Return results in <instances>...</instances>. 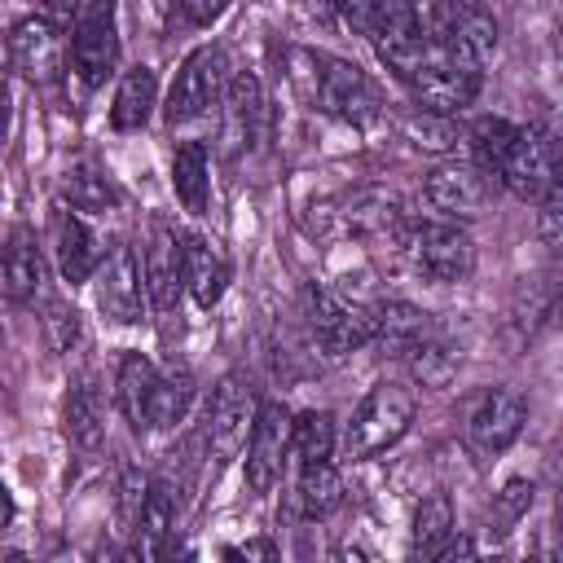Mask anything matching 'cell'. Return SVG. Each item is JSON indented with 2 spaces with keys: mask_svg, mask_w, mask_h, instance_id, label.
I'll list each match as a JSON object with an SVG mask.
<instances>
[{
  "mask_svg": "<svg viewBox=\"0 0 563 563\" xmlns=\"http://www.w3.org/2000/svg\"><path fill=\"white\" fill-rule=\"evenodd\" d=\"M290 79L299 84V92L308 101H317L321 110L365 128L378 119V92L374 84L365 79L361 66L343 62V57H330V53H312V48H290Z\"/></svg>",
  "mask_w": 563,
  "mask_h": 563,
  "instance_id": "1",
  "label": "cell"
},
{
  "mask_svg": "<svg viewBox=\"0 0 563 563\" xmlns=\"http://www.w3.org/2000/svg\"><path fill=\"white\" fill-rule=\"evenodd\" d=\"M409 88H413V97H418L422 110H431V114H453V110L471 106V97L479 92V66H475L471 57H462V53L449 44V35L440 31V35L427 40V62H422V70L409 79Z\"/></svg>",
  "mask_w": 563,
  "mask_h": 563,
  "instance_id": "2",
  "label": "cell"
},
{
  "mask_svg": "<svg viewBox=\"0 0 563 563\" xmlns=\"http://www.w3.org/2000/svg\"><path fill=\"white\" fill-rule=\"evenodd\" d=\"M413 422V391L400 383H374L365 391V400L356 405L352 422H347V453L352 457H374L383 449H391Z\"/></svg>",
  "mask_w": 563,
  "mask_h": 563,
  "instance_id": "3",
  "label": "cell"
},
{
  "mask_svg": "<svg viewBox=\"0 0 563 563\" xmlns=\"http://www.w3.org/2000/svg\"><path fill=\"white\" fill-rule=\"evenodd\" d=\"M400 251L405 260L431 277V282H462L475 268V246L466 238V229L449 224V220H418L400 229Z\"/></svg>",
  "mask_w": 563,
  "mask_h": 563,
  "instance_id": "4",
  "label": "cell"
},
{
  "mask_svg": "<svg viewBox=\"0 0 563 563\" xmlns=\"http://www.w3.org/2000/svg\"><path fill=\"white\" fill-rule=\"evenodd\" d=\"M303 312H308L312 339L325 352H334V356L356 352V347H365L374 339V308L369 303H352L347 295H339L330 286H317L312 282L303 290Z\"/></svg>",
  "mask_w": 563,
  "mask_h": 563,
  "instance_id": "5",
  "label": "cell"
},
{
  "mask_svg": "<svg viewBox=\"0 0 563 563\" xmlns=\"http://www.w3.org/2000/svg\"><path fill=\"white\" fill-rule=\"evenodd\" d=\"M255 409H260V396H255V387L242 374H224L216 383L211 405H207V422H202L207 457L216 466L242 453V444L251 435V422H255Z\"/></svg>",
  "mask_w": 563,
  "mask_h": 563,
  "instance_id": "6",
  "label": "cell"
},
{
  "mask_svg": "<svg viewBox=\"0 0 563 563\" xmlns=\"http://www.w3.org/2000/svg\"><path fill=\"white\" fill-rule=\"evenodd\" d=\"M422 198L444 220H475V216H484L493 207L497 176L484 172V167H475V163H440V167L427 172Z\"/></svg>",
  "mask_w": 563,
  "mask_h": 563,
  "instance_id": "7",
  "label": "cell"
},
{
  "mask_svg": "<svg viewBox=\"0 0 563 563\" xmlns=\"http://www.w3.org/2000/svg\"><path fill=\"white\" fill-rule=\"evenodd\" d=\"M497 185H506L515 198H541L554 180H559V136L550 128H519L510 154L501 158V167L493 172Z\"/></svg>",
  "mask_w": 563,
  "mask_h": 563,
  "instance_id": "8",
  "label": "cell"
},
{
  "mask_svg": "<svg viewBox=\"0 0 563 563\" xmlns=\"http://www.w3.org/2000/svg\"><path fill=\"white\" fill-rule=\"evenodd\" d=\"M119 62L114 0H84V13L70 31V66L88 88H101Z\"/></svg>",
  "mask_w": 563,
  "mask_h": 563,
  "instance_id": "9",
  "label": "cell"
},
{
  "mask_svg": "<svg viewBox=\"0 0 563 563\" xmlns=\"http://www.w3.org/2000/svg\"><path fill=\"white\" fill-rule=\"evenodd\" d=\"M224 84H229V79H224V48H216V44L194 48V53L180 62L176 79H172L167 119H172V123H189V119L207 114V110L224 97Z\"/></svg>",
  "mask_w": 563,
  "mask_h": 563,
  "instance_id": "10",
  "label": "cell"
},
{
  "mask_svg": "<svg viewBox=\"0 0 563 563\" xmlns=\"http://www.w3.org/2000/svg\"><path fill=\"white\" fill-rule=\"evenodd\" d=\"M242 449H246V488L268 493L282 479V462L290 453V413L282 400H260Z\"/></svg>",
  "mask_w": 563,
  "mask_h": 563,
  "instance_id": "11",
  "label": "cell"
},
{
  "mask_svg": "<svg viewBox=\"0 0 563 563\" xmlns=\"http://www.w3.org/2000/svg\"><path fill=\"white\" fill-rule=\"evenodd\" d=\"M97 308L119 325H136L145 317V273L136 246L123 242L97 264Z\"/></svg>",
  "mask_w": 563,
  "mask_h": 563,
  "instance_id": "12",
  "label": "cell"
},
{
  "mask_svg": "<svg viewBox=\"0 0 563 563\" xmlns=\"http://www.w3.org/2000/svg\"><path fill=\"white\" fill-rule=\"evenodd\" d=\"M523 418H528V405H523V396L515 387H484L471 400L466 435H471V444L479 453H501L523 431Z\"/></svg>",
  "mask_w": 563,
  "mask_h": 563,
  "instance_id": "13",
  "label": "cell"
},
{
  "mask_svg": "<svg viewBox=\"0 0 563 563\" xmlns=\"http://www.w3.org/2000/svg\"><path fill=\"white\" fill-rule=\"evenodd\" d=\"M9 53H13V66L31 84H53L57 70H62V31L48 26L40 13L22 18L13 26V35H9Z\"/></svg>",
  "mask_w": 563,
  "mask_h": 563,
  "instance_id": "14",
  "label": "cell"
},
{
  "mask_svg": "<svg viewBox=\"0 0 563 563\" xmlns=\"http://www.w3.org/2000/svg\"><path fill=\"white\" fill-rule=\"evenodd\" d=\"M180 277H185L198 308H216L224 299V286H229V260L211 238L185 233L180 238Z\"/></svg>",
  "mask_w": 563,
  "mask_h": 563,
  "instance_id": "15",
  "label": "cell"
},
{
  "mask_svg": "<svg viewBox=\"0 0 563 563\" xmlns=\"http://www.w3.org/2000/svg\"><path fill=\"white\" fill-rule=\"evenodd\" d=\"M141 273H145V290H150L154 308L172 312L176 299H180V286H185V277H180V238H176L172 224H154L150 246L141 255Z\"/></svg>",
  "mask_w": 563,
  "mask_h": 563,
  "instance_id": "16",
  "label": "cell"
},
{
  "mask_svg": "<svg viewBox=\"0 0 563 563\" xmlns=\"http://www.w3.org/2000/svg\"><path fill=\"white\" fill-rule=\"evenodd\" d=\"M260 132H264V88L251 70H238L224 84V141L229 150H242L255 145Z\"/></svg>",
  "mask_w": 563,
  "mask_h": 563,
  "instance_id": "17",
  "label": "cell"
},
{
  "mask_svg": "<svg viewBox=\"0 0 563 563\" xmlns=\"http://www.w3.org/2000/svg\"><path fill=\"white\" fill-rule=\"evenodd\" d=\"M4 282L18 303H35L44 295V255L31 224H13L4 238Z\"/></svg>",
  "mask_w": 563,
  "mask_h": 563,
  "instance_id": "18",
  "label": "cell"
},
{
  "mask_svg": "<svg viewBox=\"0 0 563 563\" xmlns=\"http://www.w3.org/2000/svg\"><path fill=\"white\" fill-rule=\"evenodd\" d=\"M53 233H57V268H62V277L70 286L88 282L97 273V264H101V251H97V238L88 233V224L75 211L62 207L53 216Z\"/></svg>",
  "mask_w": 563,
  "mask_h": 563,
  "instance_id": "19",
  "label": "cell"
},
{
  "mask_svg": "<svg viewBox=\"0 0 563 563\" xmlns=\"http://www.w3.org/2000/svg\"><path fill=\"white\" fill-rule=\"evenodd\" d=\"M369 308H374V339H378L387 352H396V356H405L418 339H427V334L435 330V321H431L422 308L405 303V299H378V303H369Z\"/></svg>",
  "mask_w": 563,
  "mask_h": 563,
  "instance_id": "20",
  "label": "cell"
},
{
  "mask_svg": "<svg viewBox=\"0 0 563 563\" xmlns=\"http://www.w3.org/2000/svg\"><path fill=\"white\" fill-rule=\"evenodd\" d=\"M172 523H176V488L158 475V479H150L145 506H141V519H136V554L141 559H158L167 550Z\"/></svg>",
  "mask_w": 563,
  "mask_h": 563,
  "instance_id": "21",
  "label": "cell"
},
{
  "mask_svg": "<svg viewBox=\"0 0 563 563\" xmlns=\"http://www.w3.org/2000/svg\"><path fill=\"white\" fill-rule=\"evenodd\" d=\"M158 106V79L150 66H132L123 79H119V92H114V106H110V128L114 132H136L145 128V119L154 114Z\"/></svg>",
  "mask_w": 563,
  "mask_h": 563,
  "instance_id": "22",
  "label": "cell"
},
{
  "mask_svg": "<svg viewBox=\"0 0 563 563\" xmlns=\"http://www.w3.org/2000/svg\"><path fill=\"white\" fill-rule=\"evenodd\" d=\"M189 400H194V374H189L185 365L158 369L154 391H150V409H145V431H150V427H154V431L176 427V422L185 418Z\"/></svg>",
  "mask_w": 563,
  "mask_h": 563,
  "instance_id": "23",
  "label": "cell"
},
{
  "mask_svg": "<svg viewBox=\"0 0 563 563\" xmlns=\"http://www.w3.org/2000/svg\"><path fill=\"white\" fill-rule=\"evenodd\" d=\"M172 185L176 198L185 202V211L202 216L207 198H211V176H207V145L202 141H180L172 154Z\"/></svg>",
  "mask_w": 563,
  "mask_h": 563,
  "instance_id": "24",
  "label": "cell"
},
{
  "mask_svg": "<svg viewBox=\"0 0 563 563\" xmlns=\"http://www.w3.org/2000/svg\"><path fill=\"white\" fill-rule=\"evenodd\" d=\"M154 378H158V369H154V361L141 356V352H128V356L119 361V387H114V396H119L123 418H128L136 431H145V409H150Z\"/></svg>",
  "mask_w": 563,
  "mask_h": 563,
  "instance_id": "25",
  "label": "cell"
},
{
  "mask_svg": "<svg viewBox=\"0 0 563 563\" xmlns=\"http://www.w3.org/2000/svg\"><path fill=\"white\" fill-rule=\"evenodd\" d=\"M66 435L70 444L79 449H97L101 435H106V409H101V391L79 378L70 391H66Z\"/></svg>",
  "mask_w": 563,
  "mask_h": 563,
  "instance_id": "26",
  "label": "cell"
},
{
  "mask_svg": "<svg viewBox=\"0 0 563 563\" xmlns=\"http://www.w3.org/2000/svg\"><path fill=\"white\" fill-rule=\"evenodd\" d=\"M444 35H449V44H453L462 57H471L475 66L497 53V22H493L488 9L449 13V18H444Z\"/></svg>",
  "mask_w": 563,
  "mask_h": 563,
  "instance_id": "27",
  "label": "cell"
},
{
  "mask_svg": "<svg viewBox=\"0 0 563 563\" xmlns=\"http://www.w3.org/2000/svg\"><path fill=\"white\" fill-rule=\"evenodd\" d=\"M449 532H453V501L444 493L422 497L418 510H413V528H409V554L413 559H435V550L444 545Z\"/></svg>",
  "mask_w": 563,
  "mask_h": 563,
  "instance_id": "28",
  "label": "cell"
},
{
  "mask_svg": "<svg viewBox=\"0 0 563 563\" xmlns=\"http://www.w3.org/2000/svg\"><path fill=\"white\" fill-rule=\"evenodd\" d=\"M405 361H409V369H413V378H418L422 387H444V383L457 374L462 352H457L440 330H431L427 339H418V343L405 352Z\"/></svg>",
  "mask_w": 563,
  "mask_h": 563,
  "instance_id": "29",
  "label": "cell"
},
{
  "mask_svg": "<svg viewBox=\"0 0 563 563\" xmlns=\"http://www.w3.org/2000/svg\"><path fill=\"white\" fill-rule=\"evenodd\" d=\"M62 202H70L75 211H110L119 202L110 176L92 163H70L62 176Z\"/></svg>",
  "mask_w": 563,
  "mask_h": 563,
  "instance_id": "30",
  "label": "cell"
},
{
  "mask_svg": "<svg viewBox=\"0 0 563 563\" xmlns=\"http://www.w3.org/2000/svg\"><path fill=\"white\" fill-rule=\"evenodd\" d=\"M290 453L299 457V466L325 462L334 453V418L325 409H303L290 418Z\"/></svg>",
  "mask_w": 563,
  "mask_h": 563,
  "instance_id": "31",
  "label": "cell"
},
{
  "mask_svg": "<svg viewBox=\"0 0 563 563\" xmlns=\"http://www.w3.org/2000/svg\"><path fill=\"white\" fill-rule=\"evenodd\" d=\"M515 136H519V128H515L510 119H497V114H484V119H475V123L466 128V141H471L475 167H484V172H497V167H501V158L510 154Z\"/></svg>",
  "mask_w": 563,
  "mask_h": 563,
  "instance_id": "32",
  "label": "cell"
},
{
  "mask_svg": "<svg viewBox=\"0 0 563 563\" xmlns=\"http://www.w3.org/2000/svg\"><path fill=\"white\" fill-rule=\"evenodd\" d=\"M339 501H343V479L330 466V457L325 462H312V466H299V506H303V515L321 519Z\"/></svg>",
  "mask_w": 563,
  "mask_h": 563,
  "instance_id": "33",
  "label": "cell"
},
{
  "mask_svg": "<svg viewBox=\"0 0 563 563\" xmlns=\"http://www.w3.org/2000/svg\"><path fill=\"white\" fill-rule=\"evenodd\" d=\"M400 132H405L409 145H418V150H427V154H449V150L457 145L453 119H449V114H431V110H422V106L400 114Z\"/></svg>",
  "mask_w": 563,
  "mask_h": 563,
  "instance_id": "34",
  "label": "cell"
},
{
  "mask_svg": "<svg viewBox=\"0 0 563 563\" xmlns=\"http://www.w3.org/2000/svg\"><path fill=\"white\" fill-rule=\"evenodd\" d=\"M343 224L347 229H361V233H391V229H400V202L396 198H387V194H356L352 202H347V211H343Z\"/></svg>",
  "mask_w": 563,
  "mask_h": 563,
  "instance_id": "35",
  "label": "cell"
},
{
  "mask_svg": "<svg viewBox=\"0 0 563 563\" xmlns=\"http://www.w3.org/2000/svg\"><path fill=\"white\" fill-rule=\"evenodd\" d=\"M44 330H48V343H53L57 352H66V356L84 343V321H79V312H75L66 299H53V295H44Z\"/></svg>",
  "mask_w": 563,
  "mask_h": 563,
  "instance_id": "36",
  "label": "cell"
},
{
  "mask_svg": "<svg viewBox=\"0 0 563 563\" xmlns=\"http://www.w3.org/2000/svg\"><path fill=\"white\" fill-rule=\"evenodd\" d=\"M532 497H537V484H532V479H510V484L493 497V523H497V532H510V528L528 515Z\"/></svg>",
  "mask_w": 563,
  "mask_h": 563,
  "instance_id": "37",
  "label": "cell"
},
{
  "mask_svg": "<svg viewBox=\"0 0 563 563\" xmlns=\"http://www.w3.org/2000/svg\"><path fill=\"white\" fill-rule=\"evenodd\" d=\"M550 308H554V286L545 282V286H528V290H519V303H515V325H519V334H537V325L550 317Z\"/></svg>",
  "mask_w": 563,
  "mask_h": 563,
  "instance_id": "38",
  "label": "cell"
},
{
  "mask_svg": "<svg viewBox=\"0 0 563 563\" xmlns=\"http://www.w3.org/2000/svg\"><path fill=\"white\" fill-rule=\"evenodd\" d=\"M145 488H150V475H141V466H128L123 479H119V532H136Z\"/></svg>",
  "mask_w": 563,
  "mask_h": 563,
  "instance_id": "39",
  "label": "cell"
},
{
  "mask_svg": "<svg viewBox=\"0 0 563 563\" xmlns=\"http://www.w3.org/2000/svg\"><path fill=\"white\" fill-rule=\"evenodd\" d=\"M537 233H541V242L554 251L559 246V238H563V194H559V180L541 194V220H537Z\"/></svg>",
  "mask_w": 563,
  "mask_h": 563,
  "instance_id": "40",
  "label": "cell"
},
{
  "mask_svg": "<svg viewBox=\"0 0 563 563\" xmlns=\"http://www.w3.org/2000/svg\"><path fill=\"white\" fill-rule=\"evenodd\" d=\"M334 9L343 13V22L361 35H374L378 18H383V0H334Z\"/></svg>",
  "mask_w": 563,
  "mask_h": 563,
  "instance_id": "41",
  "label": "cell"
},
{
  "mask_svg": "<svg viewBox=\"0 0 563 563\" xmlns=\"http://www.w3.org/2000/svg\"><path fill=\"white\" fill-rule=\"evenodd\" d=\"M79 13H84V0H40V18H44L48 26H57V31L75 26Z\"/></svg>",
  "mask_w": 563,
  "mask_h": 563,
  "instance_id": "42",
  "label": "cell"
},
{
  "mask_svg": "<svg viewBox=\"0 0 563 563\" xmlns=\"http://www.w3.org/2000/svg\"><path fill=\"white\" fill-rule=\"evenodd\" d=\"M413 22L427 31V35H440L444 31V0H405Z\"/></svg>",
  "mask_w": 563,
  "mask_h": 563,
  "instance_id": "43",
  "label": "cell"
},
{
  "mask_svg": "<svg viewBox=\"0 0 563 563\" xmlns=\"http://www.w3.org/2000/svg\"><path fill=\"white\" fill-rule=\"evenodd\" d=\"M224 9H229V0H185V18H189L194 26H207V22H216Z\"/></svg>",
  "mask_w": 563,
  "mask_h": 563,
  "instance_id": "44",
  "label": "cell"
},
{
  "mask_svg": "<svg viewBox=\"0 0 563 563\" xmlns=\"http://www.w3.org/2000/svg\"><path fill=\"white\" fill-rule=\"evenodd\" d=\"M471 554H475V541H471V537H453V532H449V537H444V545L435 550V559H440V563H453V559H471Z\"/></svg>",
  "mask_w": 563,
  "mask_h": 563,
  "instance_id": "45",
  "label": "cell"
},
{
  "mask_svg": "<svg viewBox=\"0 0 563 563\" xmlns=\"http://www.w3.org/2000/svg\"><path fill=\"white\" fill-rule=\"evenodd\" d=\"M224 559H277L273 541H246V545H229Z\"/></svg>",
  "mask_w": 563,
  "mask_h": 563,
  "instance_id": "46",
  "label": "cell"
},
{
  "mask_svg": "<svg viewBox=\"0 0 563 563\" xmlns=\"http://www.w3.org/2000/svg\"><path fill=\"white\" fill-rule=\"evenodd\" d=\"M13 523V497H9V488H4V479H0V532Z\"/></svg>",
  "mask_w": 563,
  "mask_h": 563,
  "instance_id": "47",
  "label": "cell"
},
{
  "mask_svg": "<svg viewBox=\"0 0 563 563\" xmlns=\"http://www.w3.org/2000/svg\"><path fill=\"white\" fill-rule=\"evenodd\" d=\"M303 4H308L312 13H330V9H334V0H303Z\"/></svg>",
  "mask_w": 563,
  "mask_h": 563,
  "instance_id": "48",
  "label": "cell"
},
{
  "mask_svg": "<svg viewBox=\"0 0 563 563\" xmlns=\"http://www.w3.org/2000/svg\"><path fill=\"white\" fill-rule=\"evenodd\" d=\"M154 4H158V13H172V4H176V0H154Z\"/></svg>",
  "mask_w": 563,
  "mask_h": 563,
  "instance_id": "49",
  "label": "cell"
},
{
  "mask_svg": "<svg viewBox=\"0 0 563 563\" xmlns=\"http://www.w3.org/2000/svg\"><path fill=\"white\" fill-rule=\"evenodd\" d=\"M4 290H9V282H4V264H0V299H4Z\"/></svg>",
  "mask_w": 563,
  "mask_h": 563,
  "instance_id": "50",
  "label": "cell"
}]
</instances>
